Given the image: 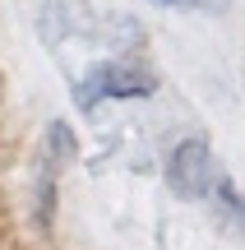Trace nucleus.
I'll return each instance as SVG.
<instances>
[{"mask_svg": "<svg viewBox=\"0 0 245 250\" xmlns=\"http://www.w3.org/2000/svg\"><path fill=\"white\" fill-rule=\"evenodd\" d=\"M167 181L181 199H204L213 186H218V158H213L208 139H185L176 144L171 162H167Z\"/></svg>", "mask_w": 245, "mask_h": 250, "instance_id": "nucleus-1", "label": "nucleus"}, {"mask_svg": "<svg viewBox=\"0 0 245 250\" xmlns=\"http://www.w3.org/2000/svg\"><path fill=\"white\" fill-rule=\"evenodd\" d=\"M88 88L107 93V98H148L157 88V74L134 61H102L88 70Z\"/></svg>", "mask_w": 245, "mask_h": 250, "instance_id": "nucleus-2", "label": "nucleus"}, {"mask_svg": "<svg viewBox=\"0 0 245 250\" xmlns=\"http://www.w3.org/2000/svg\"><path fill=\"white\" fill-rule=\"evenodd\" d=\"M46 148H51V167H65V162L74 158V134L65 130V125H51V134H46Z\"/></svg>", "mask_w": 245, "mask_h": 250, "instance_id": "nucleus-3", "label": "nucleus"}]
</instances>
